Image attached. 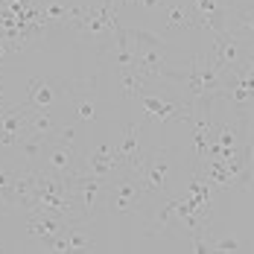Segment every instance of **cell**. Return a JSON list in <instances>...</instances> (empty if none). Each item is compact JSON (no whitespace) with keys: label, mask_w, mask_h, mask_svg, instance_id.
<instances>
[{"label":"cell","mask_w":254,"mask_h":254,"mask_svg":"<svg viewBox=\"0 0 254 254\" xmlns=\"http://www.w3.org/2000/svg\"><path fill=\"white\" fill-rule=\"evenodd\" d=\"M222 82H225V73L213 64L210 53H199L187 64V70H181V79H178V85L187 91V100H219Z\"/></svg>","instance_id":"cell-1"},{"label":"cell","mask_w":254,"mask_h":254,"mask_svg":"<svg viewBox=\"0 0 254 254\" xmlns=\"http://www.w3.org/2000/svg\"><path fill=\"white\" fill-rule=\"evenodd\" d=\"M143 202H146V193H143L134 170H123L120 176L108 178V187H105V210L108 213L126 216V213L140 210Z\"/></svg>","instance_id":"cell-2"},{"label":"cell","mask_w":254,"mask_h":254,"mask_svg":"<svg viewBox=\"0 0 254 254\" xmlns=\"http://www.w3.org/2000/svg\"><path fill=\"white\" fill-rule=\"evenodd\" d=\"M134 173L140 178V187L146 193V199H167L170 196V181H173V167H170V155L167 152H152L143 155L140 164L134 167Z\"/></svg>","instance_id":"cell-3"},{"label":"cell","mask_w":254,"mask_h":254,"mask_svg":"<svg viewBox=\"0 0 254 254\" xmlns=\"http://www.w3.org/2000/svg\"><path fill=\"white\" fill-rule=\"evenodd\" d=\"M105 187H108V181L91 176L88 170H82L70 178V190H73V199H76L82 219H94L105 207Z\"/></svg>","instance_id":"cell-4"},{"label":"cell","mask_w":254,"mask_h":254,"mask_svg":"<svg viewBox=\"0 0 254 254\" xmlns=\"http://www.w3.org/2000/svg\"><path fill=\"white\" fill-rule=\"evenodd\" d=\"M249 44H252V41H246V38L234 35L228 29H222V32L213 35L210 59H213V64H216L222 73H231V70H237V67H243V64L249 62Z\"/></svg>","instance_id":"cell-5"},{"label":"cell","mask_w":254,"mask_h":254,"mask_svg":"<svg viewBox=\"0 0 254 254\" xmlns=\"http://www.w3.org/2000/svg\"><path fill=\"white\" fill-rule=\"evenodd\" d=\"M219 100H225L228 105H234L237 111H252L254 108V70L249 64H243V67L225 73Z\"/></svg>","instance_id":"cell-6"},{"label":"cell","mask_w":254,"mask_h":254,"mask_svg":"<svg viewBox=\"0 0 254 254\" xmlns=\"http://www.w3.org/2000/svg\"><path fill=\"white\" fill-rule=\"evenodd\" d=\"M38 167H44L47 173H56V176L73 178L76 173L85 170V158H79L76 143H59V140H53Z\"/></svg>","instance_id":"cell-7"},{"label":"cell","mask_w":254,"mask_h":254,"mask_svg":"<svg viewBox=\"0 0 254 254\" xmlns=\"http://www.w3.org/2000/svg\"><path fill=\"white\" fill-rule=\"evenodd\" d=\"M85 170H88L91 176L108 181V178L120 176L123 170H131V167L123 161V155H120V149H117V143H100V146H94V152L91 155H85Z\"/></svg>","instance_id":"cell-8"},{"label":"cell","mask_w":254,"mask_h":254,"mask_svg":"<svg viewBox=\"0 0 254 254\" xmlns=\"http://www.w3.org/2000/svg\"><path fill=\"white\" fill-rule=\"evenodd\" d=\"M143 111L155 117L158 123H176V120H190L193 117V100H161V97H152V94H140L137 97Z\"/></svg>","instance_id":"cell-9"},{"label":"cell","mask_w":254,"mask_h":254,"mask_svg":"<svg viewBox=\"0 0 254 254\" xmlns=\"http://www.w3.org/2000/svg\"><path fill=\"white\" fill-rule=\"evenodd\" d=\"M67 225H70V222H67L64 216L44 213V210H26V234H29L38 246H44V249H47Z\"/></svg>","instance_id":"cell-10"},{"label":"cell","mask_w":254,"mask_h":254,"mask_svg":"<svg viewBox=\"0 0 254 254\" xmlns=\"http://www.w3.org/2000/svg\"><path fill=\"white\" fill-rule=\"evenodd\" d=\"M29 105H6V111L0 114V146L12 149L26 131H29Z\"/></svg>","instance_id":"cell-11"},{"label":"cell","mask_w":254,"mask_h":254,"mask_svg":"<svg viewBox=\"0 0 254 254\" xmlns=\"http://www.w3.org/2000/svg\"><path fill=\"white\" fill-rule=\"evenodd\" d=\"M50 143H53V137H47V134H35V131H26L24 137H21L15 146H12V149L18 152V161H21V167H38Z\"/></svg>","instance_id":"cell-12"},{"label":"cell","mask_w":254,"mask_h":254,"mask_svg":"<svg viewBox=\"0 0 254 254\" xmlns=\"http://www.w3.org/2000/svg\"><path fill=\"white\" fill-rule=\"evenodd\" d=\"M59 100H62V88L56 82H47L41 76L29 79V88H26V105L29 108H47L50 111Z\"/></svg>","instance_id":"cell-13"},{"label":"cell","mask_w":254,"mask_h":254,"mask_svg":"<svg viewBox=\"0 0 254 254\" xmlns=\"http://www.w3.org/2000/svg\"><path fill=\"white\" fill-rule=\"evenodd\" d=\"M164 24L170 32H187V29H196V18H193V9L187 3H170L164 6Z\"/></svg>","instance_id":"cell-14"},{"label":"cell","mask_w":254,"mask_h":254,"mask_svg":"<svg viewBox=\"0 0 254 254\" xmlns=\"http://www.w3.org/2000/svg\"><path fill=\"white\" fill-rule=\"evenodd\" d=\"M137 131H140L137 123H128L126 131H123V137H120V143H117V149H120V155H123V161H126L131 170H134V167L140 164V158H143V149H140V137H137Z\"/></svg>","instance_id":"cell-15"},{"label":"cell","mask_w":254,"mask_h":254,"mask_svg":"<svg viewBox=\"0 0 254 254\" xmlns=\"http://www.w3.org/2000/svg\"><path fill=\"white\" fill-rule=\"evenodd\" d=\"M228 32L246 38V41H254V6H243L237 12L228 9V24H225Z\"/></svg>","instance_id":"cell-16"},{"label":"cell","mask_w":254,"mask_h":254,"mask_svg":"<svg viewBox=\"0 0 254 254\" xmlns=\"http://www.w3.org/2000/svg\"><path fill=\"white\" fill-rule=\"evenodd\" d=\"M64 240H67V252H94L97 249V240L94 234L85 228V219L82 222H70L64 228Z\"/></svg>","instance_id":"cell-17"},{"label":"cell","mask_w":254,"mask_h":254,"mask_svg":"<svg viewBox=\"0 0 254 254\" xmlns=\"http://www.w3.org/2000/svg\"><path fill=\"white\" fill-rule=\"evenodd\" d=\"M29 131H35V134H47V137H56L59 123H56L53 111H47V108H32V111H29Z\"/></svg>","instance_id":"cell-18"},{"label":"cell","mask_w":254,"mask_h":254,"mask_svg":"<svg viewBox=\"0 0 254 254\" xmlns=\"http://www.w3.org/2000/svg\"><path fill=\"white\" fill-rule=\"evenodd\" d=\"M207 243H210V252L216 254H234L243 249V243L231 234H213V228H207Z\"/></svg>","instance_id":"cell-19"},{"label":"cell","mask_w":254,"mask_h":254,"mask_svg":"<svg viewBox=\"0 0 254 254\" xmlns=\"http://www.w3.org/2000/svg\"><path fill=\"white\" fill-rule=\"evenodd\" d=\"M143 73L140 70H120V85H123V94L126 97H140L143 94Z\"/></svg>","instance_id":"cell-20"},{"label":"cell","mask_w":254,"mask_h":254,"mask_svg":"<svg viewBox=\"0 0 254 254\" xmlns=\"http://www.w3.org/2000/svg\"><path fill=\"white\" fill-rule=\"evenodd\" d=\"M15 176H18V167H3V164H0V204H3L6 210H9V199H12Z\"/></svg>","instance_id":"cell-21"},{"label":"cell","mask_w":254,"mask_h":254,"mask_svg":"<svg viewBox=\"0 0 254 254\" xmlns=\"http://www.w3.org/2000/svg\"><path fill=\"white\" fill-rule=\"evenodd\" d=\"M41 18H44V24H67V6H62V3H53L47 0L44 6H41Z\"/></svg>","instance_id":"cell-22"},{"label":"cell","mask_w":254,"mask_h":254,"mask_svg":"<svg viewBox=\"0 0 254 254\" xmlns=\"http://www.w3.org/2000/svg\"><path fill=\"white\" fill-rule=\"evenodd\" d=\"M76 117L79 120H94L97 117V111H94V102H88V100H82L76 105Z\"/></svg>","instance_id":"cell-23"},{"label":"cell","mask_w":254,"mask_h":254,"mask_svg":"<svg viewBox=\"0 0 254 254\" xmlns=\"http://www.w3.org/2000/svg\"><path fill=\"white\" fill-rule=\"evenodd\" d=\"M9 53H15V47H12V41H6V38H0V64H3V59H6Z\"/></svg>","instance_id":"cell-24"},{"label":"cell","mask_w":254,"mask_h":254,"mask_svg":"<svg viewBox=\"0 0 254 254\" xmlns=\"http://www.w3.org/2000/svg\"><path fill=\"white\" fill-rule=\"evenodd\" d=\"M246 64H249V67L254 70V41L249 44V62H246Z\"/></svg>","instance_id":"cell-25"},{"label":"cell","mask_w":254,"mask_h":254,"mask_svg":"<svg viewBox=\"0 0 254 254\" xmlns=\"http://www.w3.org/2000/svg\"><path fill=\"white\" fill-rule=\"evenodd\" d=\"M0 249H3V243H0Z\"/></svg>","instance_id":"cell-26"}]
</instances>
